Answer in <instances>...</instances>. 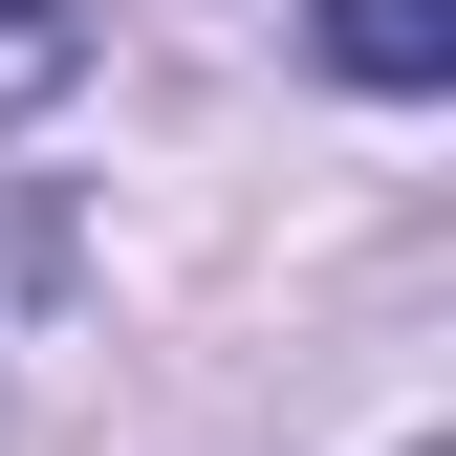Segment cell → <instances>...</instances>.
<instances>
[{"mask_svg":"<svg viewBox=\"0 0 456 456\" xmlns=\"http://www.w3.org/2000/svg\"><path fill=\"white\" fill-rule=\"evenodd\" d=\"M87 87V0H0V131Z\"/></svg>","mask_w":456,"mask_h":456,"instance_id":"7a4b0ae2","label":"cell"},{"mask_svg":"<svg viewBox=\"0 0 456 456\" xmlns=\"http://www.w3.org/2000/svg\"><path fill=\"white\" fill-rule=\"evenodd\" d=\"M305 44H326L348 87H391V109L456 87V0H305Z\"/></svg>","mask_w":456,"mask_h":456,"instance_id":"6da1fadb","label":"cell"}]
</instances>
